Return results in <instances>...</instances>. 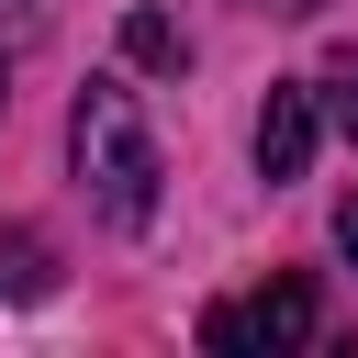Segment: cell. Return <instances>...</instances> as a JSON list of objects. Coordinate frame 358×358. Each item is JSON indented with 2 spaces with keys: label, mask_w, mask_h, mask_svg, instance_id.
<instances>
[{
  "label": "cell",
  "mask_w": 358,
  "mask_h": 358,
  "mask_svg": "<svg viewBox=\"0 0 358 358\" xmlns=\"http://www.w3.org/2000/svg\"><path fill=\"white\" fill-rule=\"evenodd\" d=\"M67 145H78V179H90V201H101V224H157V134H145V112H134V90L123 78H90L78 90V112H67Z\"/></svg>",
  "instance_id": "6da1fadb"
},
{
  "label": "cell",
  "mask_w": 358,
  "mask_h": 358,
  "mask_svg": "<svg viewBox=\"0 0 358 358\" xmlns=\"http://www.w3.org/2000/svg\"><path fill=\"white\" fill-rule=\"evenodd\" d=\"M313 280H268L257 302H213L201 313V347H224V358H246V347H313Z\"/></svg>",
  "instance_id": "7a4b0ae2"
},
{
  "label": "cell",
  "mask_w": 358,
  "mask_h": 358,
  "mask_svg": "<svg viewBox=\"0 0 358 358\" xmlns=\"http://www.w3.org/2000/svg\"><path fill=\"white\" fill-rule=\"evenodd\" d=\"M313 134H324L313 78H280L268 112H257V179H302V168H313Z\"/></svg>",
  "instance_id": "3957f363"
},
{
  "label": "cell",
  "mask_w": 358,
  "mask_h": 358,
  "mask_svg": "<svg viewBox=\"0 0 358 358\" xmlns=\"http://www.w3.org/2000/svg\"><path fill=\"white\" fill-rule=\"evenodd\" d=\"M313 101H324V112H336V123H347V134H358V56H336V67H324V78H313Z\"/></svg>",
  "instance_id": "277c9868"
},
{
  "label": "cell",
  "mask_w": 358,
  "mask_h": 358,
  "mask_svg": "<svg viewBox=\"0 0 358 358\" xmlns=\"http://www.w3.org/2000/svg\"><path fill=\"white\" fill-rule=\"evenodd\" d=\"M123 45H134L145 67H168V56H179V34H168V11H134V22H123Z\"/></svg>",
  "instance_id": "5b68a950"
},
{
  "label": "cell",
  "mask_w": 358,
  "mask_h": 358,
  "mask_svg": "<svg viewBox=\"0 0 358 358\" xmlns=\"http://www.w3.org/2000/svg\"><path fill=\"white\" fill-rule=\"evenodd\" d=\"M336 257H347V268H358V190H347V201H336Z\"/></svg>",
  "instance_id": "8992f818"
},
{
  "label": "cell",
  "mask_w": 358,
  "mask_h": 358,
  "mask_svg": "<svg viewBox=\"0 0 358 358\" xmlns=\"http://www.w3.org/2000/svg\"><path fill=\"white\" fill-rule=\"evenodd\" d=\"M257 11H280V22H302V11H324V0H257Z\"/></svg>",
  "instance_id": "52a82bcc"
},
{
  "label": "cell",
  "mask_w": 358,
  "mask_h": 358,
  "mask_svg": "<svg viewBox=\"0 0 358 358\" xmlns=\"http://www.w3.org/2000/svg\"><path fill=\"white\" fill-rule=\"evenodd\" d=\"M0 11H34V0H0Z\"/></svg>",
  "instance_id": "ba28073f"
}]
</instances>
